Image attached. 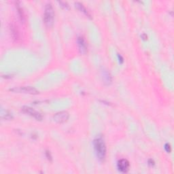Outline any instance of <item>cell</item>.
Masks as SVG:
<instances>
[{"mask_svg": "<svg viewBox=\"0 0 174 174\" xmlns=\"http://www.w3.org/2000/svg\"><path fill=\"white\" fill-rule=\"evenodd\" d=\"M94 146L97 156L100 161H104L106 156V146L104 140L101 137L95 139L94 140Z\"/></svg>", "mask_w": 174, "mask_h": 174, "instance_id": "6da1fadb", "label": "cell"}, {"mask_svg": "<svg viewBox=\"0 0 174 174\" xmlns=\"http://www.w3.org/2000/svg\"><path fill=\"white\" fill-rule=\"evenodd\" d=\"M54 10L51 4H46L44 8V21L48 27H51L54 23Z\"/></svg>", "mask_w": 174, "mask_h": 174, "instance_id": "7a4b0ae2", "label": "cell"}, {"mask_svg": "<svg viewBox=\"0 0 174 174\" xmlns=\"http://www.w3.org/2000/svg\"><path fill=\"white\" fill-rule=\"evenodd\" d=\"M10 90L14 93H26L30 95H37L39 91L32 87H14L13 89H10Z\"/></svg>", "mask_w": 174, "mask_h": 174, "instance_id": "3957f363", "label": "cell"}, {"mask_svg": "<svg viewBox=\"0 0 174 174\" xmlns=\"http://www.w3.org/2000/svg\"><path fill=\"white\" fill-rule=\"evenodd\" d=\"M69 113L66 111H61L56 113L53 116V120L58 124H63L68 121L69 119Z\"/></svg>", "mask_w": 174, "mask_h": 174, "instance_id": "277c9868", "label": "cell"}, {"mask_svg": "<svg viewBox=\"0 0 174 174\" xmlns=\"http://www.w3.org/2000/svg\"><path fill=\"white\" fill-rule=\"evenodd\" d=\"M22 111L24 113L27 114L28 115H29L34 118H35L37 120H42L43 118L42 115L41 114H40V112H38L35 110V109L31 108V107L23 106L22 108Z\"/></svg>", "mask_w": 174, "mask_h": 174, "instance_id": "5b68a950", "label": "cell"}, {"mask_svg": "<svg viewBox=\"0 0 174 174\" xmlns=\"http://www.w3.org/2000/svg\"><path fill=\"white\" fill-rule=\"evenodd\" d=\"M118 169L119 171H120L123 173H127L128 170H129L130 164L129 162L127 159H121V160L118 161Z\"/></svg>", "mask_w": 174, "mask_h": 174, "instance_id": "8992f818", "label": "cell"}, {"mask_svg": "<svg viewBox=\"0 0 174 174\" xmlns=\"http://www.w3.org/2000/svg\"><path fill=\"white\" fill-rule=\"evenodd\" d=\"M77 43L78 48H79V51L81 54H86L87 52V42H86L84 37L82 36H80L78 37Z\"/></svg>", "mask_w": 174, "mask_h": 174, "instance_id": "52a82bcc", "label": "cell"}, {"mask_svg": "<svg viewBox=\"0 0 174 174\" xmlns=\"http://www.w3.org/2000/svg\"><path fill=\"white\" fill-rule=\"evenodd\" d=\"M101 76H102V79L104 82V84L107 85L110 84L112 83V76L109 74L108 71L106 70H102L101 71Z\"/></svg>", "mask_w": 174, "mask_h": 174, "instance_id": "ba28073f", "label": "cell"}, {"mask_svg": "<svg viewBox=\"0 0 174 174\" xmlns=\"http://www.w3.org/2000/svg\"><path fill=\"white\" fill-rule=\"evenodd\" d=\"M10 33L12 37V39L16 40V41H18V40L20 39V36H19V32L16 28V25H14V24L11 25L10 26Z\"/></svg>", "mask_w": 174, "mask_h": 174, "instance_id": "9c48e42d", "label": "cell"}, {"mask_svg": "<svg viewBox=\"0 0 174 174\" xmlns=\"http://www.w3.org/2000/svg\"><path fill=\"white\" fill-rule=\"evenodd\" d=\"M75 6L78 10H79L80 12H83V13H84L85 14V15H87L88 16V17H90V14H89V11L87 10V9L85 8L84 6L82 4L80 3V2H76V3H75Z\"/></svg>", "mask_w": 174, "mask_h": 174, "instance_id": "30bf717a", "label": "cell"}, {"mask_svg": "<svg viewBox=\"0 0 174 174\" xmlns=\"http://www.w3.org/2000/svg\"><path fill=\"white\" fill-rule=\"evenodd\" d=\"M18 4H19L18 1L16 2V8H17L19 18H20L21 21H22V22H24V21H25V14H24L23 8H21V7L20 6V5H19Z\"/></svg>", "mask_w": 174, "mask_h": 174, "instance_id": "8fae6325", "label": "cell"}, {"mask_svg": "<svg viewBox=\"0 0 174 174\" xmlns=\"http://www.w3.org/2000/svg\"><path fill=\"white\" fill-rule=\"evenodd\" d=\"M165 149L167 152H168V153H170L171 151V146L170 144H168V143H167V144L165 145Z\"/></svg>", "mask_w": 174, "mask_h": 174, "instance_id": "7c38bea8", "label": "cell"}, {"mask_svg": "<svg viewBox=\"0 0 174 174\" xmlns=\"http://www.w3.org/2000/svg\"><path fill=\"white\" fill-rule=\"evenodd\" d=\"M59 3L60 4L61 6L62 7H63L64 8H68L69 6H68V4L66 3V2H65V1H59Z\"/></svg>", "mask_w": 174, "mask_h": 174, "instance_id": "4fadbf2b", "label": "cell"}, {"mask_svg": "<svg viewBox=\"0 0 174 174\" xmlns=\"http://www.w3.org/2000/svg\"><path fill=\"white\" fill-rule=\"evenodd\" d=\"M46 156H47L48 159V160H49V159H50V160H51V159H52V156H51V153H50V152L46 151Z\"/></svg>", "mask_w": 174, "mask_h": 174, "instance_id": "5bb4252c", "label": "cell"}, {"mask_svg": "<svg viewBox=\"0 0 174 174\" xmlns=\"http://www.w3.org/2000/svg\"><path fill=\"white\" fill-rule=\"evenodd\" d=\"M148 163L150 165H152V166L154 165V162L153 160H152V159H150V160L148 161Z\"/></svg>", "mask_w": 174, "mask_h": 174, "instance_id": "9a60e30c", "label": "cell"}, {"mask_svg": "<svg viewBox=\"0 0 174 174\" xmlns=\"http://www.w3.org/2000/svg\"><path fill=\"white\" fill-rule=\"evenodd\" d=\"M118 58H119V61H120V63H123V58L122 57V56L120 55V54H118Z\"/></svg>", "mask_w": 174, "mask_h": 174, "instance_id": "2e32d148", "label": "cell"}, {"mask_svg": "<svg viewBox=\"0 0 174 174\" xmlns=\"http://www.w3.org/2000/svg\"><path fill=\"white\" fill-rule=\"evenodd\" d=\"M142 37H143L142 39H144V40H147L148 39V37H147V35H146V34H143L142 35Z\"/></svg>", "mask_w": 174, "mask_h": 174, "instance_id": "e0dca14e", "label": "cell"}]
</instances>
